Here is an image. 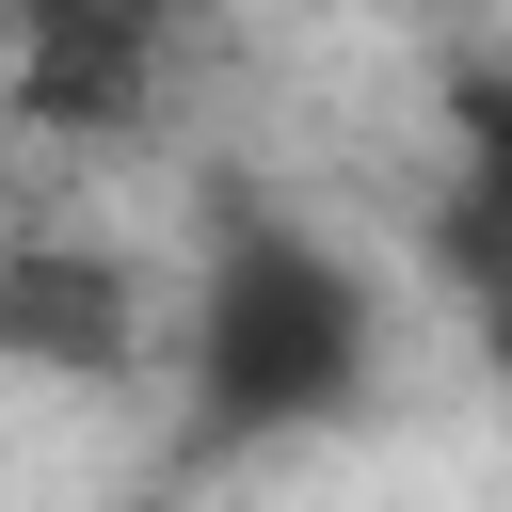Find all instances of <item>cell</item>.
<instances>
[{
  "label": "cell",
  "mask_w": 512,
  "mask_h": 512,
  "mask_svg": "<svg viewBox=\"0 0 512 512\" xmlns=\"http://www.w3.org/2000/svg\"><path fill=\"white\" fill-rule=\"evenodd\" d=\"M176 384H192V448H304V432L368 416V384H384V288L320 224L240 208L208 240V272H192Z\"/></svg>",
  "instance_id": "obj_1"
},
{
  "label": "cell",
  "mask_w": 512,
  "mask_h": 512,
  "mask_svg": "<svg viewBox=\"0 0 512 512\" xmlns=\"http://www.w3.org/2000/svg\"><path fill=\"white\" fill-rule=\"evenodd\" d=\"M128 336H144V304H128L112 256L0 240V352H32V368H128Z\"/></svg>",
  "instance_id": "obj_2"
},
{
  "label": "cell",
  "mask_w": 512,
  "mask_h": 512,
  "mask_svg": "<svg viewBox=\"0 0 512 512\" xmlns=\"http://www.w3.org/2000/svg\"><path fill=\"white\" fill-rule=\"evenodd\" d=\"M144 64H160V32H128V16H48V32H16V96H32L48 128H128V112H144Z\"/></svg>",
  "instance_id": "obj_3"
},
{
  "label": "cell",
  "mask_w": 512,
  "mask_h": 512,
  "mask_svg": "<svg viewBox=\"0 0 512 512\" xmlns=\"http://www.w3.org/2000/svg\"><path fill=\"white\" fill-rule=\"evenodd\" d=\"M464 128H480V240H496V272H512V96L464 80Z\"/></svg>",
  "instance_id": "obj_4"
}]
</instances>
